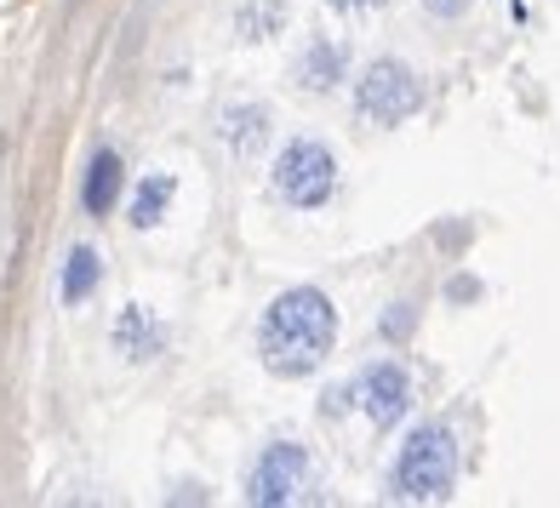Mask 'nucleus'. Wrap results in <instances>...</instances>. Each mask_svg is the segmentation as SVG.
I'll return each instance as SVG.
<instances>
[{"instance_id":"obj_1","label":"nucleus","mask_w":560,"mask_h":508,"mask_svg":"<svg viewBox=\"0 0 560 508\" xmlns=\"http://www.w3.org/2000/svg\"><path fill=\"white\" fill-rule=\"evenodd\" d=\"M338 348V309L315 286L280 292L258 320V354L275 377H310Z\"/></svg>"},{"instance_id":"obj_2","label":"nucleus","mask_w":560,"mask_h":508,"mask_svg":"<svg viewBox=\"0 0 560 508\" xmlns=\"http://www.w3.org/2000/svg\"><path fill=\"white\" fill-rule=\"evenodd\" d=\"M457 486V435L446 423H423L406 435L395 469H389V497L395 503H441Z\"/></svg>"},{"instance_id":"obj_3","label":"nucleus","mask_w":560,"mask_h":508,"mask_svg":"<svg viewBox=\"0 0 560 508\" xmlns=\"http://www.w3.org/2000/svg\"><path fill=\"white\" fill-rule=\"evenodd\" d=\"M423 109V74L400 58H377L354 81V115L366 126H400Z\"/></svg>"},{"instance_id":"obj_4","label":"nucleus","mask_w":560,"mask_h":508,"mask_svg":"<svg viewBox=\"0 0 560 508\" xmlns=\"http://www.w3.org/2000/svg\"><path fill=\"white\" fill-rule=\"evenodd\" d=\"M275 194L298 212H320L338 194V155L315 138H292L275 161Z\"/></svg>"},{"instance_id":"obj_5","label":"nucleus","mask_w":560,"mask_h":508,"mask_svg":"<svg viewBox=\"0 0 560 508\" xmlns=\"http://www.w3.org/2000/svg\"><path fill=\"white\" fill-rule=\"evenodd\" d=\"M303 480H310V451L298 440H269L258 451V463H252V474H246V503H258V508L298 503Z\"/></svg>"},{"instance_id":"obj_6","label":"nucleus","mask_w":560,"mask_h":508,"mask_svg":"<svg viewBox=\"0 0 560 508\" xmlns=\"http://www.w3.org/2000/svg\"><path fill=\"white\" fill-rule=\"evenodd\" d=\"M412 405V377H406L400 361H377L361 377V412L372 417V428H395Z\"/></svg>"},{"instance_id":"obj_7","label":"nucleus","mask_w":560,"mask_h":508,"mask_svg":"<svg viewBox=\"0 0 560 508\" xmlns=\"http://www.w3.org/2000/svg\"><path fill=\"white\" fill-rule=\"evenodd\" d=\"M218 138L235 161H252L269 143V109L264 104H223L218 109Z\"/></svg>"},{"instance_id":"obj_8","label":"nucleus","mask_w":560,"mask_h":508,"mask_svg":"<svg viewBox=\"0 0 560 508\" xmlns=\"http://www.w3.org/2000/svg\"><path fill=\"white\" fill-rule=\"evenodd\" d=\"M343 74H349V46L326 40V35H315L303 46V58H298V86L303 92H332Z\"/></svg>"},{"instance_id":"obj_9","label":"nucleus","mask_w":560,"mask_h":508,"mask_svg":"<svg viewBox=\"0 0 560 508\" xmlns=\"http://www.w3.org/2000/svg\"><path fill=\"white\" fill-rule=\"evenodd\" d=\"M120 177H126L120 155H115V149H97L92 166H86V184H81V206H86L92 217H109V212H115V200H120Z\"/></svg>"},{"instance_id":"obj_10","label":"nucleus","mask_w":560,"mask_h":508,"mask_svg":"<svg viewBox=\"0 0 560 508\" xmlns=\"http://www.w3.org/2000/svg\"><path fill=\"white\" fill-rule=\"evenodd\" d=\"M161 343H166V332L138 309V303L115 320V348L126 354V361H149V354H161Z\"/></svg>"},{"instance_id":"obj_11","label":"nucleus","mask_w":560,"mask_h":508,"mask_svg":"<svg viewBox=\"0 0 560 508\" xmlns=\"http://www.w3.org/2000/svg\"><path fill=\"white\" fill-rule=\"evenodd\" d=\"M97 281H104V258L92 246H74L63 258V303H86L97 292Z\"/></svg>"},{"instance_id":"obj_12","label":"nucleus","mask_w":560,"mask_h":508,"mask_svg":"<svg viewBox=\"0 0 560 508\" xmlns=\"http://www.w3.org/2000/svg\"><path fill=\"white\" fill-rule=\"evenodd\" d=\"M280 23H287V0H246V7H235L241 40H269V35H280Z\"/></svg>"},{"instance_id":"obj_13","label":"nucleus","mask_w":560,"mask_h":508,"mask_svg":"<svg viewBox=\"0 0 560 508\" xmlns=\"http://www.w3.org/2000/svg\"><path fill=\"white\" fill-rule=\"evenodd\" d=\"M166 206H172V177H143L138 184V194H132V223L138 228H155L161 217H166Z\"/></svg>"},{"instance_id":"obj_14","label":"nucleus","mask_w":560,"mask_h":508,"mask_svg":"<svg viewBox=\"0 0 560 508\" xmlns=\"http://www.w3.org/2000/svg\"><path fill=\"white\" fill-rule=\"evenodd\" d=\"M469 7H475V0H423V12H429V17H441V23H457Z\"/></svg>"},{"instance_id":"obj_15","label":"nucleus","mask_w":560,"mask_h":508,"mask_svg":"<svg viewBox=\"0 0 560 508\" xmlns=\"http://www.w3.org/2000/svg\"><path fill=\"white\" fill-rule=\"evenodd\" d=\"M326 7H338V12H384L389 0H326Z\"/></svg>"}]
</instances>
